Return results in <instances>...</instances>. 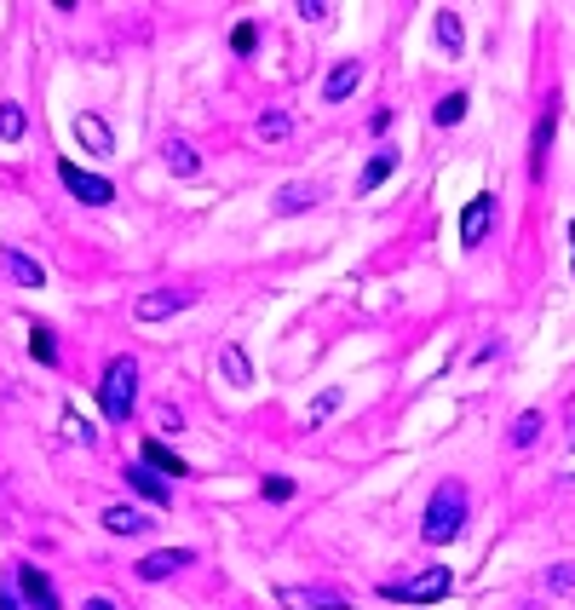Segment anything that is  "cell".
<instances>
[{"instance_id": "33", "label": "cell", "mask_w": 575, "mask_h": 610, "mask_svg": "<svg viewBox=\"0 0 575 610\" xmlns=\"http://www.w3.org/2000/svg\"><path fill=\"white\" fill-rule=\"evenodd\" d=\"M156 426H161V432H179V409H173V403H161V409H156Z\"/></svg>"}, {"instance_id": "24", "label": "cell", "mask_w": 575, "mask_h": 610, "mask_svg": "<svg viewBox=\"0 0 575 610\" xmlns=\"http://www.w3.org/2000/svg\"><path fill=\"white\" fill-rule=\"evenodd\" d=\"M23 133H29V121H23V110L12 104V98H0V139H6V144H18Z\"/></svg>"}, {"instance_id": "16", "label": "cell", "mask_w": 575, "mask_h": 610, "mask_svg": "<svg viewBox=\"0 0 575 610\" xmlns=\"http://www.w3.org/2000/svg\"><path fill=\"white\" fill-rule=\"evenodd\" d=\"M219 375H225L230 386H253V363H248V352H242L236 340H230L225 352H219Z\"/></svg>"}, {"instance_id": "9", "label": "cell", "mask_w": 575, "mask_h": 610, "mask_svg": "<svg viewBox=\"0 0 575 610\" xmlns=\"http://www.w3.org/2000/svg\"><path fill=\"white\" fill-rule=\"evenodd\" d=\"M184 564H196L190 547H156V553L138 559V576H144V582H161V576H179Z\"/></svg>"}, {"instance_id": "19", "label": "cell", "mask_w": 575, "mask_h": 610, "mask_svg": "<svg viewBox=\"0 0 575 610\" xmlns=\"http://www.w3.org/2000/svg\"><path fill=\"white\" fill-rule=\"evenodd\" d=\"M391 167H397V150H374V156H368V167H363V179H357V190H380L391 179Z\"/></svg>"}, {"instance_id": "2", "label": "cell", "mask_w": 575, "mask_h": 610, "mask_svg": "<svg viewBox=\"0 0 575 610\" xmlns=\"http://www.w3.org/2000/svg\"><path fill=\"white\" fill-rule=\"evenodd\" d=\"M133 398H138V363L133 357H115L104 380H98V409H104V421H133Z\"/></svg>"}, {"instance_id": "10", "label": "cell", "mask_w": 575, "mask_h": 610, "mask_svg": "<svg viewBox=\"0 0 575 610\" xmlns=\"http://www.w3.org/2000/svg\"><path fill=\"white\" fill-rule=\"evenodd\" d=\"M489 225H495V196H472L466 213H460V242H466V248H478L483 236H489Z\"/></svg>"}, {"instance_id": "12", "label": "cell", "mask_w": 575, "mask_h": 610, "mask_svg": "<svg viewBox=\"0 0 575 610\" xmlns=\"http://www.w3.org/2000/svg\"><path fill=\"white\" fill-rule=\"evenodd\" d=\"M357 81H363V64H357V58L334 64V70H328V81H322V104H345V98L357 93Z\"/></svg>"}, {"instance_id": "5", "label": "cell", "mask_w": 575, "mask_h": 610, "mask_svg": "<svg viewBox=\"0 0 575 610\" xmlns=\"http://www.w3.org/2000/svg\"><path fill=\"white\" fill-rule=\"evenodd\" d=\"M190 300H196L190 288H150V294H138V300H133V317H138V323H161V317L184 311Z\"/></svg>"}, {"instance_id": "6", "label": "cell", "mask_w": 575, "mask_h": 610, "mask_svg": "<svg viewBox=\"0 0 575 610\" xmlns=\"http://www.w3.org/2000/svg\"><path fill=\"white\" fill-rule=\"evenodd\" d=\"M276 599L288 610H351V599H345L340 587H282Z\"/></svg>"}, {"instance_id": "4", "label": "cell", "mask_w": 575, "mask_h": 610, "mask_svg": "<svg viewBox=\"0 0 575 610\" xmlns=\"http://www.w3.org/2000/svg\"><path fill=\"white\" fill-rule=\"evenodd\" d=\"M58 179H64V190L81 202V208H104V202H115L110 179H98V173H87V167H75V162H58Z\"/></svg>"}, {"instance_id": "31", "label": "cell", "mask_w": 575, "mask_h": 610, "mask_svg": "<svg viewBox=\"0 0 575 610\" xmlns=\"http://www.w3.org/2000/svg\"><path fill=\"white\" fill-rule=\"evenodd\" d=\"M29 346H35V357H41V363H52V357H58V346H52V334H46V329H35V340H29Z\"/></svg>"}, {"instance_id": "14", "label": "cell", "mask_w": 575, "mask_h": 610, "mask_svg": "<svg viewBox=\"0 0 575 610\" xmlns=\"http://www.w3.org/2000/svg\"><path fill=\"white\" fill-rule=\"evenodd\" d=\"M104 530H110V536H144V530H150V518L138 513V507H104Z\"/></svg>"}, {"instance_id": "11", "label": "cell", "mask_w": 575, "mask_h": 610, "mask_svg": "<svg viewBox=\"0 0 575 610\" xmlns=\"http://www.w3.org/2000/svg\"><path fill=\"white\" fill-rule=\"evenodd\" d=\"M18 587H23V599L35 610H64L58 605V587L46 582V570H35V564H18Z\"/></svg>"}, {"instance_id": "36", "label": "cell", "mask_w": 575, "mask_h": 610, "mask_svg": "<svg viewBox=\"0 0 575 610\" xmlns=\"http://www.w3.org/2000/svg\"><path fill=\"white\" fill-rule=\"evenodd\" d=\"M570 455H575V432H570Z\"/></svg>"}, {"instance_id": "30", "label": "cell", "mask_w": 575, "mask_h": 610, "mask_svg": "<svg viewBox=\"0 0 575 610\" xmlns=\"http://www.w3.org/2000/svg\"><path fill=\"white\" fill-rule=\"evenodd\" d=\"M294 495V478H265V501H288Z\"/></svg>"}, {"instance_id": "13", "label": "cell", "mask_w": 575, "mask_h": 610, "mask_svg": "<svg viewBox=\"0 0 575 610\" xmlns=\"http://www.w3.org/2000/svg\"><path fill=\"white\" fill-rule=\"evenodd\" d=\"M144 467L150 472H161V478H190V467H184L173 449L161 444V438H144Z\"/></svg>"}, {"instance_id": "25", "label": "cell", "mask_w": 575, "mask_h": 610, "mask_svg": "<svg viewBox=\"0 0 575 610\" xmlns=\"http://www.w3.org/2000/svg\"><path fill=\"white\" fill-rule=\"evenodd\" d=\"M541 426H547V421H541L535 409H529V415H518V426H512V444H518V449H529L535 438H541Z\"/></svg>"}, {"instance_id": "27", "label": "cell", "mask_w": 575, "mask_h": 610, "mask_svg": "<svg viewBox=\"0 0 575 610\" xmlns=\"http://www.w3.org/2000/svg\"><path fill=\"white\" fill-rule=\"evenodd\" d=\"M547 144H552V110L541 116V127H535V173H541V162H547Z\"/></svg>"}, {"instance_id": "8", "label": "cell", "mask_w": 575, "mask_h": 610, "mask_svg": "<svg viewBox=\"0 0 575 610\" xmlns=\"http://www.w3.org/2000/svg\"><path fill=\"white\" fill-rule=\"evenodd\" d=\"M121 478L133 484V495H138V501H150V507H161V513L173 507V490H167V478H161V472H150L144 461H133V467L121 472Z\"/></svg>"}, {"instance_id": "28", "label": "cell", "mask_w": 575, "mask_h": 610, "mask_svg": "<svg viewBox=\"0 0 575 610\" xmlns=\"http://www.w3.org/2000/svg\"><path fill=\"white\" fill-rule=\"evenodd\" d=\"M230 47H236V52H253V47H259V29H253V24H236V29H230Z\"/></svg>"}, {"instance_id": "35", "label": "cell", "mask_w": 575, "mask_h": 610, "mask_svg": "<svg viewBox=\"0 0 575 610\" xmlns=\"http://www.w3.org/2000/svg\"><path fill=\"white\" fill-rule=\"evenodd\" d=\"M570 265H575V219H570Z\"/></svg>"}, {"instance_id": "26", "label": "cell", "mask_w": 575, "mask_h": 610, "mask_svg": "<svg viewBox=\"0 0 575 610\" xmlns=\"http://www.w3.org/2000/svg\"><path fill=\"white\" fill-rule=\"evenodd\" d=\"M547 587H552V593H575V564H552Z\"/></svg>"}, {"instance_id": "7", "label": "cell", "mask_w": 575, "mask_h": 610, "mask_svg": "<svg viewBox=\"0 0 575 610\" xmlns=\"http://www.w3.org/2000/svg\"><path fill=\"white\" fill-rule=\"evenodd\" d=\"M75 144H81L87 156H98V162H104V156H115V133H110V121H104V116H92V110H81V116H75Z\"/></svg>"}, {"instance_id": "17", "label": "cell", "mask_w": 575, "mask_h": 610, "mask_svg": "<svg viewBox=\"0 0 575 610\" xmlns=\"http://www.w3.org/2000/svg\"><path fill=\"white\" fill-rule=\"evenodd\" d=\"M288 133H294V116H288V110H265V116L253 121V139L259 144H282Z\"/></svg>"}, {"instance_id": "32", "label": "cell", "mask_w": 575, "mask_h": 610, "mask_svg": "<svg viewBox=\"0 0 575 610\" xmlns=\"http://www.w3.org/2000/svg\"><path fill=\"white\" fill-rule=\"evenodd\" d=\"M0 610H23L18 605V576H6V582H0Z\"/></svg>"}, {"instance_id": "15", "label": "cell", "mask_w": 575, "mask_h": 610, "mask_svg": "<svg viewBox=\"0 0 575 610\" xmlns=\"http://www.w3.org/2000/svg\"><path fill=\"white\" fill-rule=\"evenodd\" d=\"M432 35H437V47H443V58H460V52H466V29H460V12H437Z\"/></svg>"}, {"instance_id": "23", "label": "cell", "mask_w": 575, "mask_h": 610, "mask_svg": "<svg viewBox=\"0 0 575 610\" xmlns=\"http://www.w3.org/2000/svg\"><path fill=\"white\" fill-rule=\"evenodd\" d=\"M317 202V185H282L276 190V213H299Z\"/></svg>"}, {"instance_id": "1", "label": "cell", "mask_w": 575, "mask_h": 610, "mask_svg": "<svg viewBox=\"0 0 575 610\" xmlns=\"http://www.w3.org/2000/svg\"><path fill=\"white\" fill-rule=\"evenodd\" d=\"M466 518H472V501H466V484H437L432 501H426V518H420V536L432 541V547H449V541L466 530Z\"/></svg>"}, {"instance_id": "34", "label": "cell", "mask_w": 575, "mask_h": 610, "mask_svg": "<svg viewBox=\"0 0 575 610\" xmlns=\"http://www.w3.org/2000/svg\"><path fill=\"white\" fill-rule=\"evenodd\" d=\"M81 610H121V605H115V599H87Z\"/></svg>"}, {"instance_id": "18", "label": "cell", "mask_w": 575, "mask_h": 610, "mask_svg": "<svg viewBox=\"0 0 575 610\" xmlns=\"http://www.w3.org/2000/svg\"><path fill=\"white\" fill-rule=\"evenodd\" d=\"M161 156H167V167H173L179 179H190V173L202 167V156H196V144H190V139H167V144H161Z\"/></svg>"}, {"instance_id": "22", "label": "cell", "mask_w": 575, "mask_h": 610, "mask_svg": "<svg viewBox=\"0 0 575 610\" xmlns=\"http://www.w3.org/2000/svg\"><path fill=\"white\" fill-rule=\"evenodd\" d=\"M6 271H12V282H23V288H46V271L29 254H6Z\"/></svg>"}, {"instance_id": "3", "label": "cell", "mask_w": 575, "mask_h": 610, "mask_svg": "<svg viewBox=\"0 0 575 610\" xmlns=\"http://www.w3.org/2000/svg\"><path fill=\"white\" fill-rule=\"evenodd\" d=\"M449 587H455V576H449L443 564H432V570L403 576V582H380V599H391V605H437Z\"/></svg>"}, {"instance_id": "21", "label": "cell", "mask_w": 575, "mask_h": 610, "mask_svg": "<svg viewBox=\"0 0 575 610\" xmlns=\"http://www.w3.org/2000/svg\"><path fill=\"white\" fill-rule=\"evenodd\" d=\"M466 104H472L466 93H443V98L432 104V127H455V121L466 116Z\"/></svg>"}, {"instance_id": "29", "label": "cell", "mask_w": 575, "mask_h": 610, "mask_svg": "<svg viewBox=\"0 0 575 610\" xmlns=\"http://www.w3.org/2000/svg\"><path fill=\"white\" fill-rule=\"evenodd\" d=\"M328 12H334V6H328V0H299V18H305V24H322V18H328Z\"/></svg>"}, {"instance_id": "20", "label": "cell", "mask_w": 575, "mask_h": 610, "mask_svg": "<svg viewBox=\"0 0 575 610\" xmlns=\"http://www.w3.org/2000/svg\"><path fill=\"white\" fill-rule=\"evenodd\" d=\"M340 403H345V392H340V386H328V392H317V398H311V409H305V421H299V426H305V432H317V426L328 421V415H334Z\"/></svg>"}]
</instances>
